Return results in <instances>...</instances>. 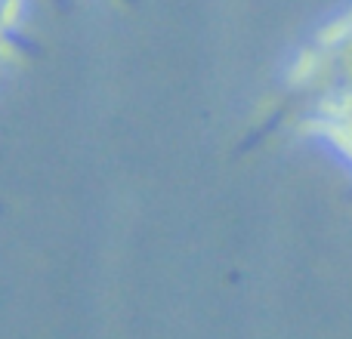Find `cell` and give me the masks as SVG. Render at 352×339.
I'll return each mask as SVG.
<instances>
[{
	"label": "cell",
	"instance_id": "cell-1",
	"mask_svg": "<svg viewBox=\"0 0 352 339\" xmlns=\"http://www.w3.org/2000/svg\"><path fill=\"white\" fill-rule=\"evenodd\" d=\"M352 102V12L331 22L297 59L260 136L281 127L303 130L312 117Z\"/></svg>",
	"mask_w": 352,
	"mask_h": 339
},
{
	"label": "cell",
	"instance_id": "cell-2",
	"mask_svg": "<svg viewBox=\"0 0 352 339\" xmlns=\"http://www.w3.org/2000/svg\"><path fill=\"white\" fill-rule=\"evenodd\" d=\"M303 130L309 133H318L322 139H328L337 152L352 164V102L346 105H337V108L324 111V115L312 117Z\"/></svg>",
	"mask_w": 352,
	"mask_h": 339
},
{
	"label": "cell",
	"instance_id": "cell-3",
	"mask_svg": "<svg viewBox=\"0 0 352 339\" xmlns=\"http://www.w3.org/2000/svg\"><path fill=\"white\" fill-rule=\"evenodd\" d=\"M19 6H22V0H0V34H6V28L16 22Z\"/></svg>",
	"mask_w": 352,
	"mask_h": 339
},
{
	"label": "cell",
	"instance_id": "cell-4",
	"mask_svg": "<svg viewBox=\"0 0 352 339\" xmlns=\"http://www.w3.org/2000/svg\"><path fill=\"white\" fill-rule=\"evenodd\" d=\"M6 59H10V47H6L3 34H0V71H3V68H6Z\"/></svg>",
	"mask_w": 352,
	"mask_h": 339
}]
</instances>
